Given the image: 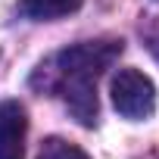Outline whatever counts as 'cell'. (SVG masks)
Returning <instances> with one entry per match:
<instances>
[{
  "label": "cell",
  "mask_w": 159,
  "mask_h": 159,
  "mask_svg": "<svg viewBox=\"0 0 159 159\" xmlns=\"http://www.w3.org/2000/svg\"><path fill=\"white\" fill-rule=\"evenodd\" d=\"M122 41H81L59 50L41 72L50 75V88L59 91L78 125L94 128L97 122V78L122 56Z\"/></svg>",
  "instance_id": "cell-1"
},
{
  "label": "cell",
  "mask_w": 159,
  "mask_h": 159,
  "mask_svg": "<svg viewBox=\"0 0 159 159\" xmlns=\"http://www.w3.org/2000/svg\"><path fill=\"white\" fill-rule=\"evenodd\" d=\"M112 106L128 122H143L156 109V88L137 69H119L112 78Z\"/></svg>",
  "instance_id": "cell-2"
},
{
  "label": "cell",
  "mask_w": 159,
  "mask_h": 159,
  "mask_svg": "<svg viewBox=\"0 0 159 159\" xmlns=\"http://www.w3.org/2000/svg\"><path fill=\"white\" fill-rule=\"evenodd\" d=\"M81 3L84 0H22V13L38 22H50V19H62L75 13Z\"/></svg>",
  "instance_id": "cell-4"
},
{
  "label": "cell",
  "mask_w": 159,
  "mask_h": 159,
  "mask_svg": "<svg viewBox=\"0 0 159 159\" xmlns=\"http://www.w3.org/2000/svg\"><path fill=\"white\" fill-rule=\"evenodd\" d=\"M38 159H91L78 143H72V140H62V137H47L44 143H41V153H38Z\"/></svg>",
  "instance_id": "cell-5"
},
{
  "label": "cell",
  "mask_w": 159,
  "mask_h": 159,
  "mask_svg": "<svg viewBox=\"0 0 159 159\" xmlns=\"http://www.w3.org/2000/svg\"><path fill=\"white\" fill-rule=\"evenodd\" d=\"M25 106L19 100H3L0 103V159H25Z\"/></svg>",
  "instance_id": "cell-3"
}]
</instances>
